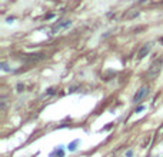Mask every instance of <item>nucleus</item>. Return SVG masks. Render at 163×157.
<instances>
[{
    "label": "nucleus",
    "mask_w": 163,
    "mask_h": 157,
    "mask_svg": "<svg viewBox=\"0 0 163 157\" xmlns=\"http://www.w3.org/2000/svg\"><path fill=\"white\" fill-rule=\"evenodd\" d=\"M162 64H163V60H156L155 63L152 64V67L149 69V76L150 77H155V76H157V73L160 71V69H162Z\"/></svg>",
    "instance_id": "obj_1"
},
{
    "label": "nucleus",
    "mask_w": 163,
    "mask_h": 157,
    "mask_svg": "<svg viewBox=\"0 0 163 157\" xmlns=\"http://www.w3.org/2000/svg\"><path fill=\"white\" fill-rule=\"evenodd\" d=\"M152 47H153V43H145L142 46V49L139 50V53H137V59H143V57H146L147 54L150 53V50H152Z\"/></svg>",
    "instance_id": "obj_2"
},
{
    "label": "nucleus",
    "mask_w": 163,
    "mask_h": 157,
    "mask_svg": "<svg viewBox=\"0 0 163 157\" xmlns=\"http://www.w3.org/2000/svg\"><path fill=\"white\" fill-rule=\"evenodd\" d=\"M70 26H72L70 20H63V22H60V23L54 24L53 29H52V33H59L60 30H63V29H69Z\"/></svg>",
    "instance_id": "obj_3"
},
{
    "label": "nucleus",
    "mask_w": 163,
    "mask_h": 157,
    "mask_svg": "<svg viewBox=\"0 0 163 157\" xmlns=\"http://www.w3.org/2000/svg\"><path fill=\"white\" fill-rule=\"evenodd\" d=\"M147 90H149V89H147L146 86L140 87L139 90H137V93H136L135 96H133V103H139V101L142 100L143 97H145V96H146V94H147Z\"/></svg>",
    "instance_id": "obj_4"
},
{
    "label": "nucleus",
    "mask_w": 163,
    "mask_h": 157,
    "mask_svg": "<svg viewBox=\"0 0 163 157\" xmlns=\"http://www.w3.org/2000/svg\"><path fill=\"white\" fill-rule=\"evenodd\" d=\"M79 143H80V140H75V141H73V143H70V144H69V146H67L69 151H75V150H76V146H77Z\"/></svg>",
    "instance_id": "obj_5"
},
{
    "label": "nucleus",
    "mask_w": 163,
    "mask_h": 157,
    "mask_svg": "<svg viewBox=\"0 0 163 157\" xmlns=\"http://www.w3.org/2000/svg\"><path fill=\"white\" fill-rule=\"evenodd\" d=\"M2 70L3 71H10V69H9V66H7V63H2Z\"/></svg>",
    "instance_id": "obj_6"
},
{
    "label": "nucleus",
    "mask_w": 163,
    "mask_h": 157,
    "mask_svg": "<svg viewBox=\"0 0 163 157\" xmlns=\"http://www.w3.org/2000/svg\"><path fill=\"white\" fill-rule=\"evenodd\" d=\"M143 110H145V106H139L137 109H136L135 113H140V111H143Z\"/></svg>",
    "instance_id": "obj_7"
}]
</instances>
